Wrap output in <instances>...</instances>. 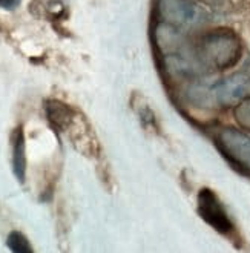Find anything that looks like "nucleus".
Returning a JSON list of instances; mask_svg holds the SVG:
<instances>
[{"instance_id":"6","label":"nucleus","mask_w":250,"mask_h":253,"mask_svg":"<svg viewBox=\"0 0 250 253\" xmlns=\"http://www.w3.org/2000/svg\"><path fill=\"white\" fill-rule=\"evenodd\" d=\"M155 42H157L158 49L173 54L183 46L184 36L180 31V28H176L163 20L155 28Z\"/></svg>"},{"instance_id":"3","label":"nucleus","mask_w":250,"mask_h":253,"mask_svg":"<svg viewBox=\"0 0 250 253\" xmlns=\"http://www.w3.org/2000/svg\"><path fill=\"white\" fill-rule=\"evenodd\" d=\"M212 89H213L215 103L218 106L223 108L237 106L243 98H246L250 89V80L243 72H237L233 76L218 82L215 86H212Z\"/></svg>"},{"instance_id":"1","label":"nucleus","mask_w":250,"mask_h":253,"mask_svg":"<svg viewBox=\"0 0 250 253\" xmlns=\"http://www.w3.org/2000/svg\"><path fill=\"white\" fill-rule=\"evenodd\" d=\"M203 62L213 69H229L241 58L243 43L232 29L219 28L206 34L200 44Z\"/></svg>"},{"instance_id":"13","label":"nucleus","mask_w":250,"mask_h":253,"mask_svg":"<svg viewBox=\"0 0 250 253\" xmlns=\"http://www.w3.org/2000/svg\"><path fill=\"white\" fill-rule=\"evenodd\" d=\"M22 0H0V8L3 9H14L20 5Z\"/></svg>"},{"instance_id":"9","label":"nucleus","mask_w":250,"mask_h":253,"mask_svg":"<svg viewBox=\"0 0 250 253\" xmlns=\"http://www.w3.org/2000/svg\"><path fill=\"white\" fill-rule=\"evenodd\" d=\"M165 62H166V69L175 77H192L198 72L197 66L190 60H187L186 57L180 55L178 52L169 54Z\"/></svg>"},{"instance_id":"4","label":"nucleus","mask_w":250,"mask_h":253,"mask_svg":"<svg viewBox=\"0 0 250 253\" xmlns=\"http://www.w3.org/2000/svg\"><path fill=\"white\" fill-rule=\"evenodd\" d=\"M198 213L215 230L227 233L232 230V222L223 209L218 197L210 189H201L198 193Z\"/></svg>"},{"instance_id":"5","label":"nucleus","mask_w":250,"mask_h":253,"mask_svg":"<svg viewBox=\"0 0 250 253\" xmlns=\"http://www.w3.org/2000/svg\"><path fill=\"white\" fill-rule=\"evenodd\" d=\"M218 143L229 158L250 169V135L235 129H224L218 135Z\"/></svg>"},{"instance_id":"8","label":"nucleus","mask_w":250,"mask_h":253,"mask_svg":"<svg viewBox=\"0 0 250 253\" xmlns=\"http://www.w3.org/2000/svg\"><path fill=\"white\" fill-rule=\"evenodd\" d=\"M46 115L49 118V122L57 129H66L71 125L72 118H74V112H72V109L58 100H48L46 101Z\"/></svg>"},{"instance_id":"2","label":"nucleus","mask_w":250,"mask_h":253,"mask_svg":"<svg viewBox=\"0 0 250 253\" xmlns=\"http://www.w3.org/2000/svg\"><path fill=\"white\" fill-rule=\"evenodd\" d=\"M158 14L176 28H195L204 23L206 12L192 0H158Z\"/></svg>"},{"instance_id":"7","label":"nucleus","mask_w":250,"mask_h":253,"mask_svg":"<svg viewBox=\"0 0 250 253\" xmlns=\"http://www.w3.org/2000/svg\"><path fill=\"white\" fill-rule=\"evenodd\" d=\"M12 170L14 175L20 181L25 183L26 176V146H25V135L23 129L17 127L14 133V143H12Z\"/></svg>"},{"instance_id":"12","label":"nucleus","mask_w":250,"mask_h":253,"mask_svg":"<svg viewBox=\"0 0 250 253\" xmlns=\"http://www.w3.org/2000/svg\"><path fill=\"white\" fill-rule=\"evenodd\" d=\"M235 118L241 127L250 130V97L243 98L235 108Z\"/></svg>"},{"instance_id":"14","label":"nucleus","mask_w":250,"mask_h":253,"mask_svg":"<svg viewBox=\"0 0 250 253\" xmlns=\"http://www.w3.org/2000/svg\"><path fill=\"white\" fill-rule=\"evenodd\" d=\"M241 72L250 80V55L246 58V62H244V65H243V68H241Z\"/></svg>"},{"instance_id":"10","label":"nucleus","mask_w":250,"mask_h":253,"mask_svg":"<svg viewBox=\"0 0 250 253\" xmlns=\"http://www.w3.org/2000/svg\"><path fill=\"white\" fill-rule=\"evenodd\" d=\"M187 95H189V100L200 108H210L216 105L215 97H213V89L209 86H203V84L190 86Z\"/></svg>"},{"instance_id":"11","label":"nucleus","mask_w":250,"mask_h":253,"mask_svg":"<svg viewBox=\"0 0 250 253\" xmlns=\"http://www.w3.org/2000/svg\"><path fill=\"white\" fill-rule=\"evenodd\" d=\"M6 246L16 253H31L33 252V247H31V244H29L28 238L17 230H14L8 235Z\"/></svg>"}]
</instances>
